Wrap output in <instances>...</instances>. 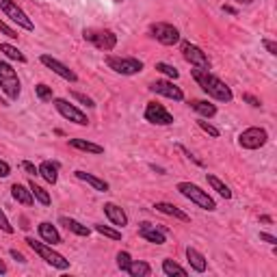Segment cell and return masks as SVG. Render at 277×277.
Listing matches in <instances>:
<instances>
[{
	"label": "cell",
	"instance_id": "6da1fadb",
	"mask_svg": "<svg viewBox=\"0 0 277 277\" xmlns=\"http://www.w3.org/2000/svg\"><path fill=\"white\" fill-rule=\"evenodd\" d=\"M191 74L193 78L197 80V85L201 87V91L203 93H208L210 97H215L217 102H232V89L227 87L221 78H217L215 74H210L208 70H199V67H195L191 70Z\"/></svg>",
	"mask_w": 277,
	"mask_h": 277
},
{
	"label": "cell",
	"instance_id": "7a4b0ae2",
	"mask_svg": "<svg viewBox=\"0 0 277 277\" xmlns=\"http://www.w3.org/2000/svg\"><path fill=\"white\" fill-rule=\"evenodd\" d=\"M26 245L35 251L42 260H46L50 266L59 268V271H67V268H70V260H65L61 254H56V251L52 249V245H48V243H39L35 238H26Z\"/></svg>",
	"mask_w": 277,
	"mask_h": 277
},
{
	"label": "cell",
	"instance_id": "3957f363",
	"mask_svg": "<svg viewBox=\"0 0 277 277\" xmlns=\"http://www.w3.org/2000/svg\"><path fill=\"white\" fill-rule=\"evenodd\" d=\"M178 191H180L186 199H191L193 203H197L201 210H208V213H213L217 208L215 199L210 197L206 191H201L197 184H191V182H178Z\"/></svg>",
	"mask_w": 277,
	"mask_h": 277
},
{
	"label": "cell",
	"instance_id": "277c9868",
	"mask_svg": "<svg viewBox=\"0 0 277 277\" xmlns=\"http://www.w3.org/2000/svg\"><path fill=\"white\" fill-rule=\"evenodd\" d=\"M0 89H3L9 100H18L20 91H22L18 72H15L7 61H0Z\"/></svg>",
	"mask_w": 277,
	"mask_h": 277
},
{
	"label": "cell",
	"instance_id": "5b68a950",
	"mask_svg": "<svg viewBox=\"0 0 277 277\" xmlns=\"http://www.w3.org/2000/svg\"><path fill=\"white\" fill-rule=\"evenodd\" d=\"M83 37H85V42L93 44L95 48H100L104 52H111L117 46V35L107 28H87L83 32Z\"/></svg>",
	"mask_w": 277,
	"mask_h": 277
},
{
	"label": "cell",
	"instance_id": "8992f818",
	"mask_svg": "<svg viewBox=\"0 0 277 277\" xmlns=\"http://www.w3.org/2000/svg\"><path fill=\"white\" fill-rule=\"evenodd\" d=\"M107 65L117 72L121 76H134L138 72H143V63L134 59V56H115V54H109L107 56Z\"/></svg>",
	"mask_w": 277,
	"mask_h": 277
},
{
	"label": "cell",
	"instance_id": "52a82bcc",
	"mask_svg": "<svg viewBox=\"0 0 277 277\" xmlns=\"http://www.w3.org/2000/svg\"><path fill=\"white\" fill-rule=\"evenodd\" d=\"M150 35L156 39L158 44L162 46H174L180 42V30H178L174 24H167V22H156L150 26Z\"/></svg>",
	"mask_w": 277,
	"mask_h": 277
},
{
	"label": "cell",
	"instance_id": "ba28073f",
	"mask_svg": "<svg viewBox=\"0 0 277 277\" xmlns=\"http://www.w3.org/2000/svg\"><path fill=\"white\" fill-rule=\"evenodd\" d=\"M266 141H268V132L264 128L251 126L238 134V143H240V148H245V150H260L266 145Z\"/></svg>",
	"mask_w": 277,
	"mask_h": 277
},
{
	"label": "cell",
	"instance_id": "9c48e42d",
	"mask_svg": "<svg viewBox=\"0 0 277 277\" xmlns=\"http://www.w3.org/2000/svg\"><path fill=\"white\" fill-rule=\"evenodd\" d=\"M0 11H3L11 22H15L18 26H22L24 30H32V28H35V24H32V20H30L28 15L20 9L15 0H0Z\"/></svg>",
	"mask_w": 277,
	"mask_h": 277
},
{
	"label": "cell",
	"instance_id": "30bf717a",
	"mask_svg": "<svg viewBox=\"0 0 277 277\" xmlns=\"http://www.w3.org/2000/svg\"><path fill=\"white\" fill-rule=\"evenodd\" d=\"M52 102H54V109L59 111L65 119L74 121V124H78V126H87L89 124V117L85 115V113L80 109H76L74 104H70L67 100H63V97H52Z\"/></svg>",
	"mask_w": 277,
	"mask_h": 277
},
{
	"label": "cell",
	"instance_id": "8fae6325",
	"mask_svg": "<svg viewBox=\"0 0 277 277\" xmlns=\"http://www.w3.org/2000/svg\"><path fill=\"white\" fill-rule=\"evenodd\" d=\"M182 56L193 65V67L210 70L208 56H206V52H203L199 46H195V44H191V42H182Z\"/></svg>",
	"mask_w": 277,
	"mask_h": 277
},
{
	"label": "cell",
	"instance_id": "7c38bea8",
	"mask_svg": "<svg viewBox=\"0 0 277 277\" xmlns=\"http://www.w3.org/2000/svg\"><path fill=\"white\" fill-rule=\"evenodd\" d=\"M39 61H42V65H46L48 70H52L56 76H61L63 80H67V83H76V80H78L74 70H70L65 63H61L59 59H54V56H50V54H42V56H39Z\"/></svg>",
	"mask_w": 277,
	"mask_h": 277
},
{
	"label": "cell",
	"instance_id": "4fadbf2b",
	"mask_svg": "<svg viewBox=\"0 0 277 277\" xmlns=\"http://www.w3.org/2000/svg\"><path fill=\"white\" fill-rule=\"evenodd\" d=\"M145 119H148L150 124H158V126H171L174 124V115H171V113L158 102H150L148 107H145Z\"/></svg>",
	"mask_w": 277,
	"mask_h": 277
},
{
	"label": "cell",
	"instance_id": "5bb4252c",
	"mask_svg": "<svg viewBox=\"0 0 277 277\" xmlns=\"http://www.w3.org/2000/svg\"><path fill=\"white\" fill-rule=\"evenodd\" d=\"M167 227H160V225H152V223H141L138 225V236L145 238L148 243H154V245H165L167 243Z\"/></svg>",
	"mask_w": 277,
	"mask_h": 277
},
{
	"label": "cell",
	"instance_id": "9a60e30c",
	"mask_svg": "<svg viewBox=\"0 0 277 277\" xmlns=\"http://www.w3.org/2000/svg\"><path fill=\"white\" fill-rule=\"evenodd\" d=\"M150 91L158 93V95H165L169 100H176V102H182L184 100V93L180 87H176L171 80H156V83L150 85Z\"/></svg>",
	"mask_w": 277,
	"mask_h": 277
},
{
	"label": "cell",
	"instance_id": "2e32d148",
	"mask_svg": "<svg viewBox=\"0 0 277 277\" xmlns=\"http://www.w3.org/2000/svg\"><path fill=\"white\" fill-rule=\"evenodd\" d=\"M104 215L109 217V221L113 223V225H117V227H124V225H128V215L121 210L117 203H113V201H109V203H104Z\"/></svg>",
	"mask_w": 277,
	"mask_h": 277
},
{
	"label": "cell",
	"instance_id": "e0dca14e",
	"mask_svg": "<svg viewBox=\"0 0 277 277\" xmlns=\"http://www.w3.org/2000/svg\"><path fill=\"white\" fill-rule=\"evenodd\" d=\"M154 208H156L158 213H162V215L178 219V221H184V223H189V221H191V217L186 215L184 210H180L178 206H174V203H167V201H156V203H154Z\"/></svg>",
	"mask_w": 277,
	"mask_h": 277
},
{
	"label": "cell",
	"instance_id": "ac0fdd59",
	"mask_svg": "<svg viewBox=\"0 0 277 277\" xmlns=\"http://www.w3.org/2000/svg\"><path fill=\"white\" fill-rule=\"evenodd\" d=\"M39 236L48 243V245H61L63 243V238H61V234H59V230L52 225V223H48V221H44V223H39Z\"/></svg>",
	"mask_w": 277,
	"mask_h": 277
},
{
	"label": "cell",
	"instance_id": "d6986e66",
	"mask_svg": "<svg viewBox=\"0 0 277 277\" xmlns=\"http://www.w3.org/2000/svg\"><path fill=\"white\" fill-rule=\"evenodd\" d=\"M74 176L78 178V180L87 182L89 186H93L97 193H107V191H109V182H104L102 178H97V176H93V174H87V171H80V169H78Z\"/></svg>",
	"mask_w": 277,
	"mask_h": 277
},
{
	"label": "cell",
	"instance_id": "ffe728a7",
	"mask_svg": "<svg viewBox=\"0 0 277 277\" xmlns=\"http://www.w3.org/2000/svg\"><path fill=\"white\" fill-rule=\"evenodd\" d=\"M39 176H42L48 184H56V180H59V162L44 160L42 165H39Z\"/></svg>",
	"mask_w": 277,
	"mask_h": 277
},
{
	"label": "cell",
	"instance_id": "44dd1931",
	"mask_svg": "<svg viewBox=\"0 0 277 277\" xmlns=\"http://www.w3.org/2000/svg\"><path fill=\"white\" fill-rule=\"evenodd\" d=\"M186 260H189V264L193 271H197V273H203L206 271V258H203L201 254L195 247H186Z\"/></svg>",
	"mask_w": 277,
	"mask_h": 277
},
{
	"label": "cell",
	"instance_id": "7402d4cb",
	"mask_svg": "<svg viewBox=\"0 0 277 277\" xmlns=\"http://www.w3.org/2000/svg\"><path fill=\"white\" fill-rule=\"evenodd\" d=\"M11 195H13L15 201L24 203V206H32V201H35L30 189H28V186H24V184H13V186H11Z\"/></svg>",
	"mask_w": 277,
	"mask_h": 277
},
{
	"label": "cell",
	"instance_id": "603a6c76",
	"mask_svg": "<svg viewBox=\"0 0 277 277\" xmlns=\"http://www.w3.org/2000/svg\"><path fill=\"white\" fill-rule=\"evenodd\" d=\"M59 223L65 225L72 234H76V236H89V234H91V230H89L87 225L78 223L76 219H72V217H59Z\"/></svg>",
	"mask_w": 277,
	"mask_h": 277
},
{
	"label": "cell",
	"instance_id": "cb8c5ba5",
	"mask_svg": "<svg viewBox=\"0 0 277 277\" xmlns=\"http://www.w3.org/2000/svg\"><path fill=\"white\" fill-rule=\"evenodd\" d=\"M70 145L74 150H80V152H89V154H104V148L97 143H91V141H85V138H70Z\"/></svg>",
	"mask_w": 277,
	"mask_h": 277
},
{
	"label": "cell",
	"instance_id": "d4e9b609",
	"mask_svg": "<svg viewBox=\"0 0 277 277\" xmlns=\"http://www.w3.org/2000/svg\"><path fill=\"white\" fill-rule=\"evenodd\" d=\"M191 109L197 111L203 119H210V117L217 115V107H215V104H210V102H206V100H191Z\"/></svg>",
	"mask_w": 277,
	"mask_h": 277
},
{
	"label": "cell",
	"instance_id": "484cf974",
	"mask_svg": "<svg viewBox=\"0 0 277 277\" xmlns=\"http://www.w3.org/2000/svg\"><path fill=\"white\" fill-rule=\"evenodd\" d=\"M126 273L132 275V277H148L152 273V266L148 262H143V260H132Z\"/></svg>",
	"mask_w": 277,
	"mask_h": 277
},
{
	"label": "cell",
	"instance_id": "4316f807",
	"mask_svg": "<svg viewBox=\"0 0 277 277\" xmlns=\"http://www.w3.org/2000/svg\"><path fill=\"white\" fill-rule=\"evenodd\" d=\"M206 180H208V184L213 186V189H215L219 195H221L223 199H230V197H232V191H230V186H227V184H223V182L219 180L217 176H213V174H206Z\"/></svg>",
	"mask_w": 277,
	"mask_h": 277
},
{
	"label": "cell",
	"instance_id": "83f0119b",
	"mask_svg": "<svg viewBox=\"0 0 277 277\" xmlns=\"http://www.w3.org/2000/svg\"><path fill=\"white\" fill-rule=\"evenodd\" d=\"M28 189H30V193H32V197H35L39 203H44V206H50V193H48L44 186H39V184H35V182H28Z\"/></svg>",
	"mask_w": 277,
	"mask_h": 277
},
{
	"label": "cell",
	"instance_id": "f1b7e54d",
	"mask_svg": "<svg viewBox=\"0 0 277 277\" xmlns=\"http://www.w3.org/2000/svg\"><path fill=\"white\" fill-rule=\"evenodd\" d=\"M0 52H3L7 59H11V61H18V63H26V56H24L18 48L11 46V44H0Z\"/></svg>",
	"mask_w": 277,
	"mask_h": 277
},
{
	"label": "cell",
	"instance_id": "f546056e",
	"mask_svg": "<svg viewBox=\"0 0 277 277\" xmlns=\"http://www.w3.org/2000/svg\"><path fill=\"white\" fill-rule=\"evenodd\" d=\"M162 273L165 275H186V268L174 260H162Z\"/></svg>",
	"mask_w": 277,
	"mask_h": 277
},
{
	"label": "cell",
	"instance_id": "4dcf8cb0",
	"mask_svg": "<svg viewBox=\"0 0 277 277\" xmlns=\"http://www.w3.org/2000/svg\"><path fill=\"white\" fill-rule=\"evenodd\" d=\"M93 230H95L97 234L107 236V238H113V240H121V232H119V230H113V227L104 225V223H95V225H93Z\"/></svg>",
	"mask_w": 277,
	"mask_h": 277
},
{
	"label": "cell",
	"instance_id": "1f68e13d",
	"mask_svg": "<svg viewBox=\"0 0 277 277\" xmlns=\"http://www.w3.org/2000/svg\"><path fill=\"white\" fill-rule=\"evenodd\" d=\"M154 67H156L158 72H160V74H165V76H169V78H178V76H180V72H178L176 67H174V65H169V63H156V65H154Z\"/></svg>",
	"mask_w": 277,
	"mask_h": 277
},
{
	"label": "cell",
	"instance_id": "d6a6232c",
	"mask_svg": "<svg viewBox=\"0 0 277 277\" xmlns=\"http://www.w3.org/2000/svg\"><path fill=\"white\" fill-rule=\"evenodd\" d=\"M35 93H37V97H39V100H42V102H50L52 97H54V93H52V87H48V85H44V83L35 87Z\"/></svg>",
	"mask_w": 277,
	"mask_h": 277
},
{
	"label": "cell",
	"instance_id": "836d02e7",
	"mask_svg": "<svg viewBox=\"0 0 277 277\" xmlns=\"http://www.w3.org/2000/svg\"><path fill=\"white\" fill-rule=\"evenodd\" d=\"M130 262H132V258H130V254L128 251H119L117 254V266L121 268V271H128V266H130Z\"/></svg>",
	"mask_w": 277,
	"mask_h": 277
},
{
	"label": "cell",
	"instance_id": "e575fe53",
	"mask_svg": "<svg viewBox=\"0 0 277 277\" xmlns=\"http://www.w3.org/2000/svg\"><path fill=\"white\" fill-rule=\"evenodd\" d=\"M197 126H199V128L203 130V132H208L210 136H215V138L219 136V128H215L213 124H208L206 119H199V121H197Z\"/></svg>",
	"mask_w": 277,
	"mask_h": 277
},
{
	"label": "cell",
	"instance_id": "d590c367",
	"mask_svg": "<svg viewBox=\"0 0 277 277\" xmlns=\"http://www.w3.org/2000/svg\"><path fill=\"white\" fill-rule=\"evenodd\" d=\"M0 230L7 232V234H13L15 232V227L9 223V219H7V215L3 213V210H0Z\"/></svg>",
	"mask_w": 277,
	"mask_h": 277
},
{
	"label": "cell",
	"instance_id": "8d00e7d4",
	"mask_svg": "<svg viewBox=\"0 0 277 277\" xmlns=\"http://www.w3.org/2000/svg\"><path fill=\"white\" fill-rule=\"evenodd\" d=\"M72 97H74V100H78L80 104H85V107H89V109H93V107H95V102L91 100V97H87L85 93H78V91H74V93H72Z\"/></svg>",
	"mask_w": 277,
	"mask_h": 277
},
{
	"label": "cell",
	"instance_id": "74e56055",
	"mask_svg": "<svg viewBox=\"0 0 277 277\" xmlns=\"http://www.w3.org/2000/svg\"><path fill=\"white\" fill-rule=\"evenodd\" d=\"M22 169L26 171L28 176H39V167H35L30 160H24V162H22Z\"/></svg>",
	"mask_w": 277,
	"mask_h": 277
},
{
	"label": "cell",
	"instance_id": "f35d334b",
	"mask_svg": "<svg viewBox=\"0 0 277 277\" xmlns=\"http://www.w3.org/2000/svg\"><path fill=\"white\" fill-rule=\"evenodd\" d=\"M0 32H3V35H7L9 39H15V37H18V32H15L13 28H9V26H7L5 22H0Z\"/></svg>",
	"mask_w": 277,
	"mask_h": 277
},
{
	"label": "cell",
	"instance_id": "ab89813d",
	"mask_svg": "<svg viewBox=\"0 0 277 277\" xmlns=\"http://www.w3.org/2000/svg\"><path fill=\"white\" fill-rule=\"evenodd\" d=\"M243 100H245L247 104H251V107H254V109H258V107H262V102H260V100H258V97H256V95H251V93H245V95H243Z\"/></svg>",
	"mask_w": 277,
	"mask_h": 277
},
{
	"label": "cell",
	"instance_id": "60d3db41",
	"mask_svg": "<svg viewBox=\"0 0 277 277\" xmlns=\"http://www.w3.org/2000/svg\"><path fill=\"white\" fill-rule=\"evenodd\" d=\"M262 46L266 48V52H268V54H273V56L277 54V44L271 42V39H262Z\"/></svg>",
	"mask_w": 277,
	"mask_h": 277
},
{
	"label": "cell",
	"instance_id": "b9f144b4",
	"mask_svg": "<svg viewBox=\"0 0 277 277\" xmlns=\"http://www.w3.org/2000/svg\"><path fill=\"white\" fill-rule=\"evenodd\" d=\"M260 240H264V243H268V245H277V238L273 234H266V232H260Z\"/></svg>",
	"mask_w": 277,
	"mask_h": 277
},
{
	"label": "cell",
	"instance_id": "7bdbcfd3",
	"mask_svg": "<svg viewBox=\"0 0 277 277\" xmlns=\"http://www.w3.org/2000/svg\"><path fill=\"white\" fill-rule=\"evenodd\" d=\"M7 176H11V167H9V162L0 160V178H7Z\"/></svg>",
	"mask_w": 277,
	"mask_h": 277
},
{
	"label": "cell",
	"instance_id": "ee69618b",
	"mask_svg": "<svg viewBox=\"0 0 277 277\" xmlns=\"http://www.w3.org/2000/svg\"><path fill=\"white\" fill-rule=\"evenodd\" d=\"M9 254H11V258H13V260H18V262H20V264H24V262H26V258H24V256L20 254V251H18V249H11V251H9Z\"/></svg>",
	"mask_w": 277,
	"mask_h": 277
},
{
	"label": "cell",
	"instance_id": "f6af8a7d",
	"mask_svg": "<svg viewBox=\"0 0 277 277\" xmlns=\"http://www.w3.org/2000/svg\"><path fill=\"white\" fill-rule=\"evenodd\" d=\"M221 9H223L225 13H232V15H236V13H238V11H236V9H234V7H232V5H223V7H221Z\"/></svg>",
	"mask_w": 277,
	"mask_h": 277
},
{
	"label": "cell",
	"instance_id": "bcb514c9",
	"mask_svg": "<svg viewBox=\"0 0 277 277\" xmlns=\"http://www.w3.org/2000/svg\"><path fill=\"white\" fill-rule=\"evenodd\" d=\"M260 221H262V223H273V219L268 215H262V217H260Z\"/></svg>",
	"mask_w": 277,
	"mask_h": 277
},
{
	"label": "cell",
	"instance_id": "7dc6e473",
	"mask_svg": "<svg viewBox=\"0 0 277 277\" xmlns=\"http://www.w3.org/2000/svg\"><path fill=\"white\" fill-rule=\"evenodd\" d=\"M5 273H7V264L0 260V275H5Z\"/></svg>",
	"mask_w": 277,
	"mask_h": 277
},
{
	"label": "cell",
	"instance_id": "c3c4849f",
	"mask_svg": "<svg viewBox=\"0 0 277 277\" xmlns=\"http://www.w3.org/2000/svg\"><path fill=\"white\" fill-rule=\"evenodd\" d=\"M238 3H245V5H251V3H254V0H238Z\"/></svg>",
	"mask_w": 277,
	"mask_h": 277
},
{
	"label": "cell",
	"instance_id": "681fc988",
	"mask_svg": "<svg viewBox=\"0 0 277 277\" xmlns=\"http://www.w3.org/2000/svg\"><path fill=\"white\" fill-rule=\"evenodd\" d=\"M115 3H124V0H115Z\"/></svg>",
	"mask_w": 277,
	"mask_h": 277
}]
</instances>
